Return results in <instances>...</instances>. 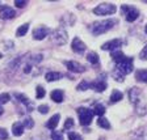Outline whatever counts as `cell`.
I'll list each match as a JSON object with an SVG mask.
<instances>
[{
	"label": "cell",
	"instance_id": "cell-1",
	"mask_svg": "<svg viewBox=\"0 0 147 140\" xmlns=\"http://www.w3.org/2000/svg\"><path fill=\"white\" fill-rule=\"evenodd\" d=\"M116 21L114 20H104V21H96L91 25V31L95 36H98V34H102L105 31L110 30L112 27L114 26Z\"/></svg>",
	"mask_w": 147,
	"mask_h": 140
},
{
	"label": "cell",
	"instance_id": "cell-2",
	"mask_svg": "<svg viewBox=\"0 0 147 140\" xmlns=\"http://www.w3.org/2000/svg\"><path fill=\"white\" fill-rule=\"evenodd\" d=\"M78 114H79V121L82 126H89L93 118V110L87 109V107H79L78 109Z\"/></svg>",
	"mask_w": 147,
	"mask_h": 140
},
{
	"label": "cell",
	"instance_id": "cell-3",
	"mask_svg": "<svg viewBox=\"0 0 147 140\" xmlns=\"http://www.w3.org/2000/svg\"><path fill=\"white\" fill-rule=\"evenodd\" d=\"M116 5L113 4H109V3H104V4H100V5L95 7L93 8V13L97 16H109V15H113L116 13Z\"/></svg>",
	"mask_w": 147,
	"mask_h": 140
},
{
	"label": "cell",
	"instance_id": "cell-4",
	"mask_svg": "<svg viewBox=\"0 0 147 140\" xmlns=\"http://www.w3.org/2000/svg\"><path fill=\"white\" fill-rule=\"evenodd\" d=\"M117 70L122 73L123 76H125V75H129V73H131L133 70H134V66H133V58L126 56L121 63L117 64Z\"/></svg>",
	"mask_w": 147,
	"mask_h": 140
},
{
	"label": "cell",
	"instance_id": "cell-5",
	"mask_svg": "<svg viewBox=\"0 0 147 140\" xmlns=\"http://www.w3.org/2000/svg\"><path fill=\"white\" fill-rule=\"evenodd\" d=\"M122 11L126 13L125 18H126V21H129V22L135 21L138 18V16H139V11L131 5H122Z\"/></svg>",
	"mask_w": 147,
	"mask_h": 140
},
{
	"label": "cell",
	"instance_id": "cell-6",
	"mask_svg": "<svg viewBox=\"0 0 147 140\" xmlns=\"http://www.w3.org/2000/svg\"><path fill=\"white\" fill-rule=\"evenodd\" d=\"M71 47H72V50L76 52V54H84V52H86V50H87L86 43L83 42L79 37H75V38L72 40Z\"/></svg>",
	"mask_w": 147,
	"mask_h": 140
},
{
	"label": "cell",
	"instance_id": "cell-7",
	"mask_svg": "<svg viewBox=\"0 0 147 140\" xmlns=\"http://www.w3.org/2000/svg\"><path fill=\"white\" fill-rule=\"evenodd\" d=\"M53 41H54L57 45H64L67 42V33L63 30V29H58L55 30L53 34Z\"/></svg>",
	"mask_w": 147,
	"mask_h": 140
},
{
	"label": "cell",
	"instance_id": "cell-8",
	"mask_svg": "<svg viewBox=\"0 0 147 140\" xmlns=\"http://www.w3.org/2000/svg\"><path fill=\"white\" fill-rule=\"evenodd\" d=\"M122 45V42L119 40H112V41H109V42H107V43H104V45L101 46V49L104 50V51H114V50H117L119 47V46Z\"/></svg>",
	"mask_w": 147,
	"mask_h": 140
},
{
	"label": "cell",
	"instance_id": "cell-9",
	"mask_svg": "<svg viewBox=\"0 0 147 140\" xmlns=\"http://www.w3.org/2000/svg\"><path fill=\"white\" fill-rule=\"evenodd\" d=\"M47 34H49V29H47V27L38 26V27H36L33 31V38L37 41H41V40H43V38H46Z\"/></svg>",
	"mask_w": 147,
	"mask_h": 140
},
{
	"label": "cell",
	"instance_id": "cell-10",
	"mask_svg": "<svg viewBox=\"0 0 147 140\" xmlns=\"http://www.w3.org/2000/svg\"><path fill=\"white\" fill-rule=\"evenodd\" d=\"M16 16V12L13 11L11 7L8 5H3L0 8V17L4 18V20H8V18H13Z\"/></svg>",
	"mask_w": 147,
	"mask_h": 140
},
{
	"label": "cell",
	"instance_id": "cell-11",
	"mask_svg": "<svg viewBox=\"0 0 147 140\" xmlns=\"http://www.w3.org/2000/svg\"><path fill=\"white\" fill-rule=\"evenodd\" d=\"M66 66H67V68L71 71V72H76V73H82L86 71V67L84 66H82L80 63H78V62H66Z\"/></svg>",
	"mask_w": 147,
	"mask_h": 140
},
{
	"label": "cell",
	"instance_id": "cell-12",
	"mask_svg": "<svg viewBox=\"0 0 147 140\" xmlns=\"http://www.w3.org/2000/svg\"><path fill=\"white\" fill-rule=\"evenodd\" d=\"M107 86H108V84H107V81L105 80H96V81H93V82H91V88L92 89H95L96 92H104L105 89H107Z\"/></svg>",
	"mask_w": 147,
	"mask_h": 140
},
{
	"label": "cell",
	"instance_id": "cell-13",
	"mask_svg": "<svg viewBox=\"0 0 147 140\" xmlns=\"http://www.w3.org/2000/svg\"><path fill=\"white\" fill-rule=\"evenodd\" d=\"M59 119H61V115H59V114H54V115H53L51 118L47 121V123H46V127L54 131L55 128H57V126H58V123H59Z\"/></svg>",
	"mask_w": 147,
	"mask_h": 140
},
{
	"label": "cell",
	"instance_id": "cell-14",
	"mask_svg": "<svg viewBox=\"0 0 147 140\" xmlns=\"http://www.w3.org/2000/svg\"><path fill=\"white\" fill-rule=\"evenodd\" d=\"M110 56H112V59H113L114 62H116V64H118V63H121V62L123 60V59L126 58L125 55H123V52L121 51V50H114V51H112L110 52Z\"/></svg>",
	"mask_w": 147,
	"mask_h": 140
},
{
	"label": "cell",
	"instance_id": "cell-15",
	"mask_svg": "<svg viewBox=\"0 0 147 140\" xmlns=\"http://www.w3.org/2000/svg\"><path fill=\"white\" fill-rule=\"evenodd\" d=\"M63 90H61V89H54V90L51 92V94H50V97H51V100L54 101V102H57V104H59V102H62L63 101Z\"/></svg>",
	"mask_w": 147,
	"mask_h": 140
},
{
	"label": "cell",
	"instance_id": "cell-16",
	"mask_svg": "<svg viewBox=\"0 0 147 140\" xmlns=\"http://www.w3.org/2000/svg\"><path fill=\"white\" fill-rule=\"evenodd\" d=\"M12 132L15 136H21L24 134V125L21 122H16L12 126Z\"/></svg>",
	"mask_w": 147,
	"mask_h": 140
},
{
	"label": "cell",
	"instance_id": "cell-17",
	"mask_svg": "<svg viewBox=\"0 0 147 140\" xmlns=\"http://www.w3.org/2000/svg\"><path fill=\"white\" fill-rule=\"evenodd\" d=\"M61 77H62V73L55 72V71H51V72H47V73H46L45 79H46V81L51 82V81H58Z\"/></svg>",
	"mask_w": 147,
	"mask_h": 140
},
{
	"label": "cell",
	"instance_id": "cell-18",
	"mask_svg": "<svg viewBox=\"0 0 147 140\" xmlns=\"http://www.w3.org/2000/svg\"><path fill=\"white\" fill-rule=\"evenodd\" d=\"M135 79L141 82H147V70H137Z\"/></svg>",
	"mask_w": 147,
	"mask_h": 140
},
{
	"label": "cell",
	"instance_id": "cell-19",
	"mask_svg": "<svg viewBox=\"0 0 147 140\" xmlns=\"http://www.w3.org/2000/svg\"><path fill=\"white\" fill-rule=\"evenodd\" d=\"M87 59H88V62L91 64H98V54L97 52H95V51H91V52H88L87 54Z\"/></svg>",
	"mask_w": 147,
	"mask_h": 140
},
{
	"label": "cell",
	"instance_id": "cell-20",
	"mask_svg": "<svg viewBox=\"0 0 147 140\" xmlns=\"http://www.w3.org/2000/svg\"><path fill=\"white\" fill-rule=\"evenodd\" d=\"M123 98V94L121 93L119 90H113L112 92V94H110V102H118V101H121Z\"/></svg>",
	"mask_w": 147,
	"mask_h": 140
},
{
	"label": "cell",
	"instance_id": "cell-21",
	"mask_svg": "<svg viewBox=\"0 0 147 140\" xmlns=\"http://www.w3.org/2000/svg\"><path fill=\"white\" fill-rule=\"evenodd\" d=\"M28 30H29V24H22L18 26L17 31H16V36L17 37H24L25 34L28 33Z\"/></svg>",
	"mask_w": 147,
	"mask_h": 140
},
{
	"label": "cell",
	"instance_id": "cell-22",
	"mask_svg": "<svg viewBox=\"0 0 147 140\" xmlns=\"http://www.w3.org/2000/svg\"><path fill=\"white\" fill-rule=\"evenodd\" d=\"M15 97L17 98V100H20V102H22V104H25L28 106V109L29 110H33V105H30V102H29V100H28L26 97H25L24 94H20V93H16L15 94Z\"/></svg>",
	"mask_w": 147,
	"mask_h": 140
},
{
	"label": "cell",
	"instance_id": "cell-23",
	"mask_svg": "<svg viewBox=\"0 0 147 140\" xmlns=\"http://www.w3.org/2000/svg\"><path fill=\"white\" fill-rule=\"evenodd\" d=\"M93 114H95V115H98L101 118V117L105 114V106L101 104L95 105V107H93Z\"/></svg>",
	"mask_w": 147,
	"mask_h": 140
},
{
	"label": "cell",
	"instance_id": "cell-24",
	"mask_svg": "<svg viewBox=\"0 0 147 140\" xmlns=\"http://www.w3.org/2000/svg\"><path fill=\"white\" fill-rule=\"evenodd\" d=\"M97 125H98V127H101V128H107V130H109L110 128V123H109V121H108L107 118H98V121H97Z\"/></svg>",
	"mask_w": 147,
	"mask_h": 140
},
{
	"label": "cell",
	"instance_id": "cell-25",
	"mask_svg": "<svg viewBox=\"0 0 147 140\" xmlns=\"http://www.w3.org/2000/svg\"><path fill=\"white\" fill-rule=\"evenodd\" d=\"M89 88H91V82H89L88 80H83L79 85H78L76 89L82 92V90H87V89H89Z\"/></svg>",
	"mask_w": 147,
	"mask_h": 140
},
{
	"label": "cell",
	"instance_id": "cell-26",
	"mask_svg": "<svg viewBox=\"0 0 147 140\" xmlns=\"http://www.w3.org/2000/svg\"><path fill=\"white\" fill-rule=\"evenodd\" d=\"M46 94V92H45V88L41 85L37 86V92H36V97L38 98V100H41V98H43Z\"/></svg>",
	"mask_w": 147,
	"mask_h": 140
},
{
	"label": "cell",
	"instance_id": "cell-27",
	"mask_svg": "<svg viewBox=\"0 0 147 140\" xmlns=\"http://www.w3.org/2000/svg\"><path fill=\"white\" fill-rule=\"evenodd\" d=\"M51 139L53 140H64V137H63V134H62L61 131H53Z\"/></svg>",
	"mask_w": 147,
	"mask_h": 140
},
{
	"label": "cell",
	"instance_id": "cell-28",
	"mask_svg": "<svg viewBox=\"0 0 147 140\" xmlns=\"http://www.w3.org/2000/svg\"><path fill=\"white\" fill-rule=\"evenodd\" d=\"M9 100H11V96H9L8 93H1V94H0V105L7 104Z\"/></svg>",
	"mask_w": 147,
	"mask_h": 140
},
{
	"label": "cell",
	"instance_id": "cell-29",
	"mask_svg": "<svg viewBox=\"0 0 147 140\" xmlns=\"http://www.w3.org/2000/svg\"><path fill=\"white\" fill-rule=\"evenodd\" d=\"M113 77L117 80V81H119V82L123 81V75H122L121 72H119L118 70H114V72H113Z\"/></svg>",
	"mask_w": 147,
	"mask_h": 140
},
{
	"label": "cell",
	"instance_id": "cell-30",
	"mask_svg": "<svg viewBox=\"0 0 147 140\" xmlns=\"http://www.w3.org/2000/svg\"><path fill=\"white\" fill-rule=\"evenodd\" d=\"M71 127H74V119L72 118H67L66 119V122H64L63 128L64 130H70Z\"/></svg>",
	"mask_w": 147,
	"mask_h": 140
},
{
	"label": "cell",
	"instance_id": "cell-31",
	"mask_svg": "<svg viewBox=\"0 0 147 140\" xmlns=\"http://www.w3.org/2000/svg\"><path fill=\"white\" fill-rule=\"evenodd\" d=\"M68 139L70 140H83V137L76 132H68Z\"/></svg>",
	"mask_w": 147,
	"mask_h": 140
},
{
	"label": "cell",
	"instance_id": "cell-32",
	"mask_svg": "<svg viewBox=\"0 0 147 140\" xmlns=\"http://www.w3.org/2000/svg\"><path fill=\"white\" fill-rule=\"evenodd\" d=\"M22 125H24V127H26V128H32L34 126V122H33V119L26 118L24 122H22Z\"/></svg>",
	"mask_w": 147,
	"mask_h": 140
},
{
	"label": "cell",
	"instance_id": "cell-33",
	"mask_svg": "<svg viewBox=\"0 0 147 140\" xmlns=\"http://www.w3.org/2000/svg\"><path fill=\"white\" fill-rule=\"evenodd\" d=\"M8 139V132L5 128H0V140H7Z\"/></svg>",
	"mask_w": 147,
	"mask_h": 140
},
{
	"label": "cell",
	"instance_id": "cell-34",
	"mask_svg": "<svg viewBox=\"0 0 147 140\" xmlns=\"http://www.w3.org/2000/svg\"><path fill=\"white\" fill-rule=\"evenodd\" d=\"M139 58H141L142 60H147V46H144L143 49H142L141 54H139Z\"/></svg>",
	"mask_w": 147,
	"mask_h": 140
},
{
	"label": "cell",
	"instance_id": "cell-35",
	"mask_svg": "<svg viewBox=\"0 0 147 140\" xmlns=\"http://www.w3.org/2000/svg\"><path fill=\"white\" fill-rule=\"evenodd\" d=\"M38 111H40L41 114L49 113V106H47V105H41V106H38Z\"/></svg>",
	"mask_w": 147,
	"mask_h": 140
},
{
	"label": "cell",
	"instance_id": "cell-36",
	"mask_svg": "<svg viewBox=\"0 0 147 140\" xmlns=\"http://www.w3.org/2000/svg\"><path fill=\"white\" fill-rule=\"evenodd\" d=\"M26 4H28V1H25V0H16L15 1V5L18 7V8H24Z\"/></svg>",
	"mask_w": 147,
	"mask_h": 140
},
{
	"label": "cell",
	"instance_id": "cell-37",
	"mask_svg": "<svg viewBox=\"0 0 147 140\" xmlns=\"http://www.w3.org/2000/svg\"><path fill=\"white\" fill-rule=\"evenodd\" d=\"M3 111H4V110H3V107L0 106V115H1V114H3Z\"/></svg>",
	"mask_w": 147,
	"mask_h": 140
},
{
	"label": "cell",
	"instance_id": "cell-38",
	"mask_svg": "<svg viewBox=\"0 0 147 140\" xmlns=\"http://www.w3.org/2000/svg\"><path fill=\"white\" fill-rule=\"evenodd\" d=\"M144 30H146V33H147V24H146V27H144Z\"/></svg>",
	"mask_w": 147,
	"mask_h": 140
},
{
	"label": "cell",
	"instance_id": "cell-39",
	"mask_svg": "<svg viewBox=\"0 0 147 140\" xmlns=\"http://www.w3.org/2000/svg\"><path fill=\"white\" fill-rule=\"evenodd\" d=\"M1 56H3V55H1V54H0V58H1Z\"/></svg>",
	"mask_w": 147,
	"mask_h": 140
}]
</instances>
